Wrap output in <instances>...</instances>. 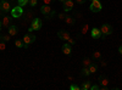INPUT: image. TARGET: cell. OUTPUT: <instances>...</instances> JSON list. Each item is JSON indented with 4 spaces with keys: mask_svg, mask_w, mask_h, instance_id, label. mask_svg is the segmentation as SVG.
<instances>
[{
    "mask_svg": "<svg viewBox=\"0 0 122 90\" xmlns=\"http://www.w3.org/2000/svg\"><path fill=\"white\" fill-rule=\"evenodd\" d=\"M101 9H103V5L100 4V0H92L90 7H89L92 12H99L101 11Z\"/></svg>",
    "mask_w": 122,
    "mask_h": 90,
    "instance_id": "6da1fadb",
    "label": "cell"
},
{
    "mask_svg": "<svg viewBox=\"0 0 122 90\" xmlns=\"http://www.w3.org/2000/svg\"><path fill=\"white\" fill-rule=\"evenodd\" d=\"M100 32H101V34H103V38L106 37V35H110L111 33H112V27H111L109 23H104L100 27Z\"/></svg>",
    "mask_w": 122,
    "mask_h": 90,
    "instance_id": "7a4b0ae2",
    "label": "cell"
},
{
    "mask_svg": "<svg viewBox=\"0 0 122 90\" xmlns=\"http://www.w3.org/2000/svg\"><path fill=\"white\" fill-rule=\"evenodd\" d=\"M42 28V21H40L39 18H34L32 23H30V27L28 28L29 32H33V31H39V29Z\"/></svg>",
    "mask_w": 122,
    "mask_h": 90,
    "instance_id": "3957f363",
    "label": "cell"
},
{
    "mask_svg": "<svg viewBox=\"0 0 122 90\" xmlns=\"http://www.w3.org/2000/svg\"><path fill=\"white\" fill-rule=\"evenodd\" d=\"M11 15H12V17H15V18H18V17H21L22 15H23V10H22V6H16V7H14L12 9V11H11Z\"/></svg>",
    "mask_w": 122,
    "mask_h": 90,
    "instance_id": "277c9868",
    "label": "cell"
},
{
    "mask_svg": "<svg viewBox=\"0 0 122 90\" xmlns=\"http://www.w3.org/2000/svg\"><path fill=\"white\" fill-rule=\"evenodd\" d=\"M34 40H36V37L33 35V34H30V33H27V34H25V37H23V43L28 46L29 44H32V43H34Z\"/></svg>",
    "mask_w": 122,
    "mask_h": 90,
    "instance_id": "5b68a950",
    "label": "cell"
},
{
    "mask_svg": "<svg viewBox=\"0 0 122 90\" xmlns=\"http://www.w3.org/2000/svg\"><path fill=\"white\" fill-rule=\"evenodd\" d=\"M23 15H25V22H30L32 23V21L36 18L34 17V12L32 11V10H28V11L23 12Z\"/></svg>",
    "mask_w": 122,
    "mask_h": 90,
    "instance_id": "8992f818",
    "label": "cell"
},
{
    "mask_svg": "<svg viewBox=\"0 0 122 90\" xmlns=\"http://www.w3.org/2000/svg\"><path fill=\"white\" fill-rule=\"evenodd\" d=\"M0 10H1L3 12H9L10 10H11V6H10V4L7 1L1 0V1H0Z\"/></svg>",
    "mask_w": 122,
    "mask_h": 90,
    "instance_id": "52a82bcc",
    "label": "cell"
},
{
    "mask_svg": "<svg viewBox=\"0 0 122 90\" xmlns=\"http://www.w3.org/2000/svg\"><path fill=\"white\" fill-rule=\"evenodd\" d=\"M73 5H75V3L72 1V0H66V1L64 3V10H65V12L71 11V10L73 9Z\"/></svg>",
    "mask_w": 122,
    "mask_h": 90,
    "instance_id": "ba28073f",
    "label": "cell"
},
{
    "mask_svg": "<svg viewBox=\"0 0 122 90\" xmlns=\"http://www.w3.org/2000/svg\"><path fill=\"white\" fill-rule=\"evenodd\" d=\"M57 37L61 39V40H67L68 38H71L70 37V33L66 32V31H59L57 32Z\"/></svg>",
    "mask_w": 122,
    "mask_h": 90,
    "instance_id": "9c48e42d",
    "label": "cell"
},
{
    "mask_svg": "<svg viewBox=\"0 0 122 90\" xmlns=\"http://www.w3.org/2000/svg\"><path fill=\"white\" fill-rule=\"evenodd\" d=\"M99 82H100V85L101 86H109L110 84V81L106 76H100L99 77Z\"/></svg>",
    "mask_w": 122,
    "mask_h": 90,
    "instance_id": "30bf717a",
    "label": "cell"
},
{
    "mask_svg": "<svg viewBox=\"0 0 122 90\" xmlns=\"http://www.w3.org/2000/svg\"><path fill=\"white\" fill-rule=\"evenodd\" d=\"M92 37H93L94 39H99L100 37H103V34H101V32H100V29L99 28H93L92 29Z\"/></svg>",
    "mask_w": 122,
    "mask_h": 90,
    "instance_id": "8fae6325",
    "label": "cell"
},
{
    "mask_svg": "<svg viewBox=\"0 0 122 90\" xmlns=\"http://www.w3.org/2000/svg\"><path fill=\"white\" fill-rule=\"evenodd\" d=\"M51 11L53 10H51V7H50L49 5H43L42 7H40V12H42L43 15H45V16H48Z\"/></svg>",
    "mask_w": 122,
    "mask_h": 90,
    "instance_id": "7c38bea8",
    "label": "cell"
},
{
    "mask_svg": "<svg viewBox=\"0 0 122 90\" xmlns=\"http://www.w3.org/2000/svg\"><path fill=\"white\" fill-rule=\"evenodd\" d=\"M1 24H3V27H10L11 26V18H10L9 16H4L3 17V19H1Z\"/></svg>",
    "mask_w": 122,
    "mask_h": 90,
    "instance_id": "4fadbf2b",
    "label": "cell"
},
{
    "mask_svg": "<svg viewBox=\"0 0 122 90\" xmlns=\"http://www.w3.org/2000/svg\"><path fill=\"white\" fill-rule=\"evenodd\" d=\"M62 52H64L65 55H71L72 50H71V45H70L68 43H66V44L62 45Z\"/></svg>",
    "mask_w": 122,
    "mask_h": 90,
    "instance_id": "5bb4252c",
    "label": "cell"
},
{
    "mask_svg": "<svg viewBox=\"0 0 122 90\" xmlns=\"http://www.w3.org/2000/svg\"><path fill=\"white\" fill-rule=\"evenodd\" d=\"M9 34L11 37H15L17 34V27L16 26H10L9 27Z\"/></svg>",
    "mask_w": 122,
    "mask_h": 90,
    "instance_id": "9a60e30c",
    "label": "cell"
},
{
    "mask_svg": "<svg viewBox=\"0 0 122 90\" xmlns=\"http://www.w3.org/2000/svg\"><path fill=\"white\" fill-rule=\"evenodd\" d=\"M92 88V83H90V81H86V82H83V84L81 85V89L82 90H89Z\"/></svg>",
    "mask_w": 122,
    "mask_h": 90,
    "instance_id": "2e32d148",
    "label": "cell"
},
{
    "mask_svg": "<svg viewBox=\"0 0 122 90\" xmlns=\"http://www.w3.org/2000/svg\"><path fill=\"white\" fill-rule=\"evenodd\" d=\"M88 68H89V72H90V73H95V72L98 71V65L92 62V63L89 65V67H88Z\"/></svg>",
    "mask_w": 122,
    "mask_h": 90,
    "instance_id": "e0dca14e",
    "label": "cell"
},
{
    "mask_svg": "<svg viewBox=\"0 0 122 90\" xmlns=\"http://www.w3.org/2000/svg\"><path fill=\"white\" fill-rule=\"evenodd\" d=\"M65 22H66L68 26H73V24H75V18H73V17H71V16H66Z\"/></svg>",
    "mask_w": 122,
    "mask_h": 90,
    "instance_id": "ac0fdd59",
    "label": "cell"
},
{
    "mask_svg": "<svg viewBox=\"0 0 122 90\" xmlns=\"http://www.w3.org/2000/svg\"><path fill=\"white\" fill-rule=\"evenodd\" d=\"M89 74H90V72H89V68H88V67H83L82 69H81V76L87 77V76H89Z\"/></svg>",
    "mask_w": 122,
    "mask_h": 90,
    "instance_id": "d6986e66",
    "label": "cell"
},
{
    "mask_svg": "<svg viewBox=\"0 0 122 90\" xmlns=\"http://www.w3.org/2000/svg\"><path fill=\"white\" fill-rule=\"evenodd\" d=\"M15 45L17 47H27V45L23 43V40H21V39H17V40L15 42Z\"/></svg>",
    "mask_w": 122,
    "mask_h": 90,
    "instance_id": "ffe728a7",
    "label": "cell"
},
{
    "mask_svg": "<svg viewBox=\"0 0 122 90\" xmlns=\"http://www.w3.org/2000/svg\"><path fill=\"white\" fill-rule=\"evenodd\" d=\"M93 58L97 60V61H100L101 60V52L100 51H94L93 52Z\"/></svg>",
    "mask_w": 122,
    "mask_h": 90,
    "instance_id": "44dd1931",
    "label": "cell"
},
{
    "mask_svg": "<svg viewBox=\"0 0 122 90\" xmlns=\"http://www.w3.org/2000/svg\"><path fill=\"white\" fill-rule=\"evenodd\" d=\"M88 29H89V24H88V23H86V24L82 27V29H81V33H82V35H84V34L88 32Z\"/></svg>",
    "mask_w": 122,
    "mask_h": 90,
    "instance_id": "7402d4cb",
    "label": "cell"
},
{
    "mask_svg": "<svg viewBox=\"0 0 122 90\" xmlns=\"http://www.w3.org/2000/svg\"><path fill=\"white\" fill-rule=\"evenodd\" d=\"M82 63H83V67H89V65L92 63V61H90V58H89V57H86V58L83 60V62H82Z\"/></svg>",
    "mask_w": 122,
    "mask_h": 90,
    "instance_id": "603a6c76",
    "label": "cell"
},
{
    "mask_svg": "<svg viewBox=\"0 0 122 90\" xmlns=\"http://www.w3.org/2000/svg\"><path fill=\"white\" fill-rule=\"evenodd\" d=\"M10 39H11V35H10V34H3V37H1V40L5 42V43L9 42Z\"/></svg>",
    "mask_w": 122,
    "mask_h": 90,
    "instance_id": "cb8c5ba5",
    "label": "cell"
},
{
    "mask_svg": "<svg viewBox=\"0 0 122 90\" xmlns=\"http://www.w3.org/2000/svg\"><path fill=\"white\" fill-rule=\"evenodd\" d=\"M5 49H6V44H5V42L0 40V51H4Z\"/></svg>",
    "mask_w": 122,
    "mask_h": 90,
    "instance_id": "d4e9b609",
    "label": "cell"
},
{
    "mask_svg": "<svg viewBox=\"0 0 122 90\" xmlns=\"http://www.w3.org/2000/svg\"><path fill=\"white\" fill-rule=\"evenodd\" d=\"M28 1H29V0H18V5L20 6H25V5L28 4Z\"/></svg>",
    "mask_w": 122,
    "mask_h": 90,
    "instance_id": "484cf974",
    "label": "cell"
},
{
    "mask_svg": "<svg viewBox=\"0 0 122 90\" xmlns=\"http://www.w3.org/2000/svg\"><path fill=\"white\" fill-rule=\"evenodd\" d=\"M70 90H81V86L76 85V84H72V85H70Z\"/></svg>",
    "mask_w": 122,
    "mask_h": 90,
    "instance_id": "4316f807",
    "label": "cell"
},
{
    "mask_svg": "<svg viewBox=\"0 0 122 90\" xmlns=\"http://www.w3.org/2000/svg\"><path fill=\"white\" fill-rule=\"evenodd\" d=\"M28 4L30 5V6H37V4H38V0H29V1H28Z\"/></svg>",
    "mask_w": 122,
    "mask_h": 90,
    "instance_id": "83f0119b",
    "label": "cell"
},
{
    "mask_svg": "<svg viewBox=\"0 0 122 90\" xmlns=\"http://www.w3.org/2000/svg\"><path fill=\"white\" fill-rule=\"evenodd\" d=\"M42 1H43L44 5H49V4H53L54 0H42Z\"/></svg>",
    "mask_w": 122,
    "mask_h": 90,
    "instance_id": "f1b7e54d",
    "label": "cell"
},
{
    "mask_svg": "<svg viewBox=\"0 0 122 90\" xmlns=\"http://www.w3.org/2000/svg\"><path fill=\"white\" fill-rule=\"evenodd\" d=\"M66 16H67L66 14H59V15H57V17H59L60 19H65V18H66Z\"/></svg>",
    "mask_w": 122,
    "mask_h": 90,
    "instance_id": "f546056e",
    "label": "cell"
},
{
    "mask_svg": "<svg viewBox=\"0 0 122 90\" xmlns=\"http://www.w3.org/2000/svg\"><path fill=\"white\" fill-rule=\"evenodd\" d=\"M67 43H68L70 45H73V44H75V39H72V38H68V39H67Z\"/></svg>",
    "mask_w": 122,
    "mask_h": 90,
    "instance_id": "4dcf8cb0",
    "label": "cell"
},
{
    "mask_svg": "<svg viewBox=\"0 0 122 90\" xmlns=\"http://www.w3.org/2000/svg\"><path fill=\"white\" fill-rule=\"evenodd\" d=\"M100 89V85H92L90 90H99Z\"/></svg>",
    "mask_w": 122,
    "mask_h": 90,
    "instance_id": "1f68e13d",
    "label": "cell"
},
{
    "mask_svg": "<svg viewBox=\"0 0 122 90\" xmlns=\"http://www.w3.org/2000/svg\"><path fill=\"white\" fill-rule=\"evenodd\" d=\"M100 65L103 66V67H105L107 63H106V61H105V60H101V61H100Z\"/></svg>",
    "mask_w": 122,
    "mask_h": 90,
    "instance_id": "d6a6232c",
    "label": "cell"
},
{
    "mask_svg": "<svg viewBox=\"0 0 122 90\" xmlns=\"http://www.w3.org/2000/svg\"><path fill=\"white\" fill-rule=\"evenodd\" d=\"M76 3L79 4V5H82V4H84V0H76Z\"/></svg>",
    "mask_w": 122,
    "mask_h": 90,
    "instance_id": "836d02e7",
    "label": "cell"
},
{
    "mask_svg": "<svg viewBox=\"0 0 122 90\" xmlns=\"http://www.w3.org/2000/svg\"><path fill=\"white\" fill-rule=\"evenodd\" d=\"M75 14H76V17H82V15H81V12H78V11H76Z\"/></svg>",
    "mask_w": 122,
    "mask_h": 90,
    "instance_id": "e575fe53",
    "label": "cell"
},
{
    "mask_svg": "<svg viewBox=\"0 0 122 90\" xmlns=\"http://www.w3.org/2000/svg\"><path fill=\"white\" fill-rule=\"evenodd\" d=\"M118 52L122 55V45H120V47H118Z\"/></svg>",
    "mask_w": 122,
    "mask_h": 90,
    "instance_id": "d590c367",
    "label": "cell"
},
{
    "mask_svg": "<svg viewBox=\"0 0 122 90\" xmlns=\"http://www.w3.org/2000/svg\"><path fill=\"white\" fill-rule=\"evenodd\" d=\"M59 1H61V3H65V1H66V0H59Z\"/></svg>",
    "mask_w": 122,
    "mask_h": 90,
    "instance_id": "8d00e7d4",
    "label": "cell"
},
{
    "mask_svg": "<svg viewBox=\"0 0 122 90\" xmlns=\"http://www.w3.org/2000/svg\"><path fill=\"white\" fill-rule=\"evenodd\" d=\"M1 27H3V24H1V21H0V29H1Z\"/></svg>",
    "mask_w": 122,
    "mask_h": 90,
    "instance_id": "74e56055",
    "label": "cell"
},
{
    "mask_svg": "<svg viewBox=\"0 0 122 90\" xmlns=\"http://www.w3.org/2000/svg\"><path fill=\"white\" fill-rule=\"evenodd\" d=\"M1 37H3V34H1V33H0V40H1Z\"/></svg>",
    "mask_w": 122,
    "mask_h": 90,
    "instance_id": "f35d334b",
    "label": "cell"
},
{
    "mask_svg": "<svg viewBox=\"0 0 122 90\" xmlns=\"http://www.w3.org/2000/svg\"><path fill=\"white\" fill-rule=\"evenodd\" d=\"M90 1H92V0H90Z\"/></svg>",
    "mask_w": 122,
    "mask_h": 90,
    "instance_id": "ab89813d",
    "label": "cell"
}]
</instances>
